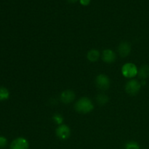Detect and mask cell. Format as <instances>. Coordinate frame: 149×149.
Wrapping results in <instances>:
<instances>
[{
  "instance_id": "8fae6325",
  "label": "cell",
  "mask_w": 149,
  "mask_h": 149,
  "mask_svg": "<svg viewBox=\"0 0 149 149\" xmlns=\"http://www.w3.org/2000/svg\"><path fill=\"white\" fill-rule=\"evenodd\" d=\"M138 76L141 79H146L149 77V66L148 65H144L140 68L138 73Z\"/></svg>"
},
{
  "instance_id": "5b68a950",
  "label": "cell",
  "mask_w": 149,
  "mask_h": 149,
  "mask_svg": "<svg viewBox=\"0 0 149 149\" xmlns=\"http://www.w3.org/2000/svg\"><path fill=\"white\" fill-rule=\"evenodd\" d=\"M71 135L69 127L65 125H61L56 130V135L61 140H67Z\"/></svg>"
},
{
  "instance_id": "e0dca14e",
  "label": "cell",
  "mask_w": 149,
  "mask_h": 149,
  "mask_svg": "<svg viewBox=\"0 0 149 149\" xmlns=\"http://www.w3.org/2000/svg\"><path fill=\"white\" fill-rule=\"evenodd\" d=\"M90 1H91V0H79L80 3H81V4H82L83 6L88 5L90 3Z\"/></svg>"
},
{
  "instance_id": "8992f818",
  "label": "cell",
  "mask_w": 149,
  "mask_h": 149,
  "mask_svg": "<svg viewBox=\"0 0 149 149\" xmlns=\"http://www.w3.org/2000/svg\"><path fill=\"white\" fill-rule=\"evenodd\" d=\"M29 142L24 138H16L10 145V149H29Z\"/></svg>"
},
{
  "instance_id": "6da1fadb",
  "label": "cell",
  "mask_w": 149,
  "mask_h": 149,
  "mask_svg": "<svg viewBox=\"0 0 149 149\" xmlns=\"http://www.w3.org/2000/svg\"><path fill=\"white\" fill-rule=\"evenodd\" d=\"M76 111L81 113H87L91 112L94 109L93 103L88 97H81L75 103Z\"/></svg>"
},
{
  "instance_id": "7a4b0ae2",
  "label": "cell",
  "mask_w": 149,
  "mask_h": 149,
  "mask_svg": "<svg viewBox=\"0 0 149 149\" xmlns=\"http://www.w3.org/2000/svg\"><path fill=\"white\" fill-rule=\"evenodd\" d=\"M122 75L126 78H133L138 74V70L135 64L128 63L122 66Z\"/></svg>"
},
{
  "instance_id": "ac0fdd59",
  "label": "cell",
  "mask_w": 149,
  "mask_h": 149,
  "mask_svg": "<svg viewBox=\"0 0 149 149\" xmlns=\"http://www.w3.org/2000/svg\"><path fill=\"white\" fill-rule=\"evenodd\" d=\"M78 1V0H67V1H68V2H69V3H76L77 2V1Z\"/></svg>"
},
{
  "instance_id": "4fadbf2b",
  "label": "cell",
  "mask_w": 149,
  "mask_h": 149,
  "mask_svg": "<svg viewBox=\"0 0 149 149\" xmlns=\"http://www.w3.org/2000/svg\"><path fill=\"white\" fill-rule=\"evenodd\" d=\"M10 96V93L8 90L5 87H0V100H4L8 99Z\"/></svg>"
},
{
  "instance_id": "7c38bea8",
  "label": "cell",
  "mask_w": 149,
  "mask_h": 149,
  "mask_svg": "<svg viewBox=\"0 0 149 149\" xmlns=\"http://www.w3.org/2000/svg\"><path fill=\"white\" fill-rule=\"evenodd\" d=\"M96 101L99 105L103 106V105L106 104L109 102V97L106 95L101 93V94L97 95V96L96 97Z\"/></svg>"
},
{
  "instance_id": "30bf717a",
  "label": "cell",
  "mask_w": 149,
  "mask_h": 149,
  "mask_svg": "<svg viewBox=\"0 0 149 149\" xmlns=\"http://www.w3.org/2000/svg\"><path fill=\"white\" fill-rule=\"evenodd\" d=\"M87 59L91 62H96L100 58V52L95 49H93L88 52L87 55Z\"/></svg>"
},
{
  "instance_id": "9c48e42d",
  "label": "cell",
  "mask_w": 149,
  "mask_h": 149,
  "mask_svg": "<svg viewBox=\"0 0 149 149\" xmlns=\"http://www.w3.org/2000/svg\"><path fill=\"white\" fill-rule=\"evenodd\" d=\"M116 58V54L111 49H107L103 51V53H102V59L106 63H111L114 62Z\"/></svg>"
},
{
  "instance_id": "52a82bcc",
  "label": "cell",
  "mask_w": 149,
  "mask_h": 149,
  "mask_svg": "<svg viewBox=\"0 0 149 149\" xmlns=\"http://www.w3.org/2000/svg\"><path fill=\"white\" fill-rule=\"evenodd\" d=\"M75 93L71 90H64L61 95V100L62 103L65 104H68V103H72L75 99Z\"/></svg>"
},
{
  "instance_id": "3957f363",
  "label": "cell",
  "mask_w": 149,
  "mask_h": 149,
  "mask_svg": "<svg viewBox=\"0 0 149 149\" xmlns=\"http://www.w3.org/2000/svg\"><path fill=\"white\" fill-rule=\"evenodd\" d=\"M141 84L135 79H131L125 85V90L130 95H135L141 90Z\"/></svg>"
},
{
  "instance_id": "9a60e30c",
  "label": "cell",
  "mask_w": 149,
  "mask_h": 149,
  "mask_svg": "<svg viewBox=\"0 0 149 149\" xmlns=\"http://www.w3.org/2000/svg\"><path fill=\"white\" fill-rule=\"evenodd\" d=\"M52 119H53V121L55 122V123L60 125H62L63 121V116H61V114H58V113H56V114L54 115V116H52Z\"/></svg>"
},
{
  "instance_id": "ba28073f",
  "label": "cell",
  "mask_w": 149,
  "mask_h": 149,
  "mask_svg": "<svg viewBox=\"0 0 149 149\" xmlns=\"http://www.w3.org/2000/svg\"><path fill=\"white\" fill-rule=\"evenodd\" d=\"M131 51V45L127 42H122L119 44L118 47V52L119 55L122 58H125L128 56L130 53Z\"/></svg>"
},
{
  "instance_id": "5bb4252c",
  "label": "cell",
  "mask_w": 149,
  "mask_h": 149,
  "mask_svg": "<svg viewBox=\"0 0 149 149\" xmlns=\"http://www.w3.org/2000/svg\"><path fill=\"white\" fill-rule=\"evenodd\" d=\"M125 149H140V146L135 141H130L125 145Z\"/></svg>"
},
{
  "instance_id": "277c9868",
  "label": "cell",
  "mask_w": 149,
  "mask_h": 149,
  "mask_svg": "<svg viewBox=\"0 0 149 149\" xmlns=\"http://www.w3.org/2000/svg\"><path fill=\"white\" fill-rule=\"evenodd\" d=\"M110 79L109 77L105 74H100L97 76L95 79V84L96 87L100 90H108L110 87Z\"/></svg>"
},
{
  "instance_id": "2e32d148",
  "label": "cell",
  "mask_w": 149,
  "mask_h": 149,
  "mask_svg": "<svg viewBox=\"0 0 149 149\" xmlns=\"http://www.w3.org/2000/svg\"><path fill=\"white\" fill-rule=\"evenodd\" d=\"M7 141L4 137L0 136V148H4L7 146Z\"/></svg>"
}]
</instances>
